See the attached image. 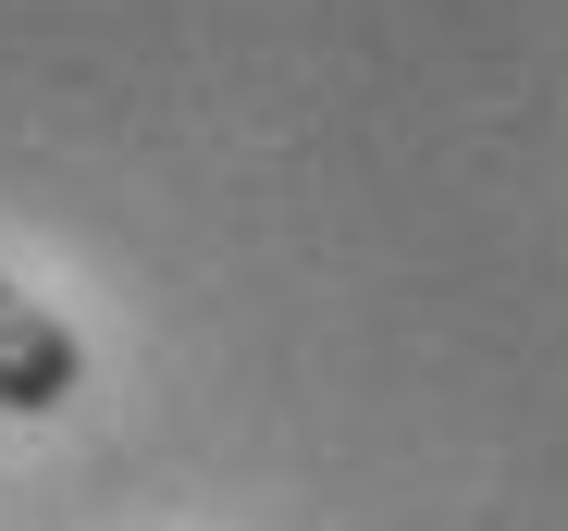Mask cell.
Wrapping results in <instances>:
<instances>
[{"mask_svg":"<svg viewBox=\"0 0 568 531\" xmlns=\"http://www.w3.org/2000/svg\"><path fill=\"white\" fill-rule=\"evenodd\" d=\"M74 334L26 297V285H0V408H62L74 396Z\"/></svg>","mask_w":568,"mask_h":531,"instance_id":"6da1fadb","label":"cell"}]
</instances>
